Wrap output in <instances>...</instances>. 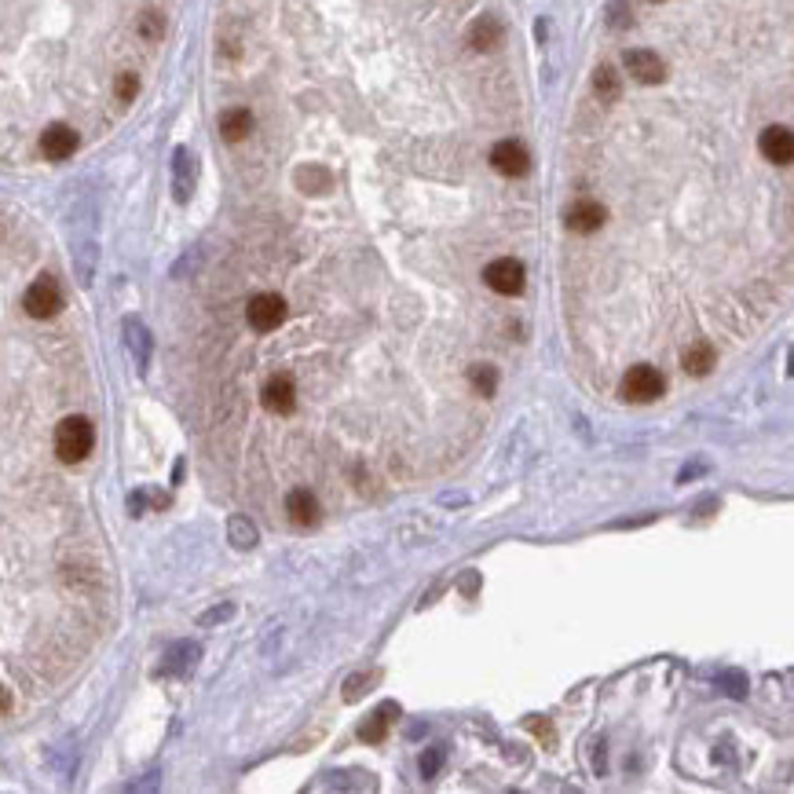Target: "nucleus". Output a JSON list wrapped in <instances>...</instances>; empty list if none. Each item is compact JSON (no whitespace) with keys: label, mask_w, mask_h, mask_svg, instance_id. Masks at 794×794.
Listing matches in <instances>:
<instances>
[{"label":"nucleus","mask_w":794,"mask_h":794,"mask_svg":"<svg viewBox=\"0 0 794 794\" xmlns=\"http://www.w3.org/2000/svg\"><path fill=\"white\" fill-rule=\"evenodd\" d=\"M95 447V432H92V421L85 418H67L59 421V429H55V454H59L63 462H85L88 454Z\"/></svg>","instance_id":"1"},{"label":"nucleus","mask_w":794,"mask_h":794,"mask_svg":"<svg viewBox=\"0 0 794 794\" xmlns=\"http://www.w3.org/2000/svg\"><path fill=\"white\" fill-rule=\"evenodd\" d=\"M483 282H487L494 293H501V297H517V293H524L528 271H524L520 260L501 257V260H491V264L483 267Z\"/></svg>","instance_id":"2"},{"label":"nucleus","mask_w":794,"mask_h":794,"mask_svg":"<svg viewBox=\"0 0 794 794\" xmlns=\"http://www.w3.org/2000/svg\"><path fill=\"white\" fill-rule=\"evenodd\" d=\"M663 388H666L663 374L655 366H645V363L630 366V374L622 377V395H627L630 403H655L663 395Z\"/></svg>","instance_id":"3"},{"label":"nucleus","mask_w":794,"mask_h":794,"mask_svg":"<svg viewBox=\"0 0 794 794\" xmlns=\"http://www.w3.org/2000/svg\"><path fill=\"white\" fill-rule=\"evenodd\" d=\"M491 168H494L498 176H505V180H520V176L531 173V154H528V147L517 143V140H501V143H494V150H491Z\"/></svg>","instance_id":"4"},{"label":"nucleus","mask_w":794,"mask_h":794,"mask_svg":"<svg viewBox=\"0 0 794 794\" xmlns=\"http://www.w3.org/2000/svg\"><path fill=\"white\" fill-rule=\"evenodd\" d=\"M23 304H26V311H30L33 319H51L55 311L63 308V290H59V282H55L51 275L33 278V282H30V290H26V297H23Z\"/></svg>","instance_id":"5"},{"label":"nucleus","mask_w":794,"mask_h":794,"mask_svg":"<svg viewBox=\"0 0 794 794\" xmlns=\"http://www.w3.org/2000/svg\"><path fill=\"white\" fill-rule=\"evenodd\" d=\"M246 319L257 333H271V329H278L282 322H286V301H282L278 293H257L246 308Z\"/></svg>","instance_id":"6"},{"label":"nucleus","mask_w":794,"mask_h":794,"mask_svg":"<svg viewBox=\"0 0 794 794\" xmlns=\"http://www.w3.org/2000/svg\"><path fill=\"white\" fill-rule=\"evenodd\" d=\"M260 403H264L267 414H293V407H297V384H293V377H290V374L267 377V384H264V392H260Z\"/></svg>","instance_id":"7"},{"label":"nucleus","mask_w":794,"mask_h":794,"mask_svg":"<svg viewBox=\"0 0 794 794\" xmlns=\"http://www.w3.org/2000/svg\"><path fill=\"white\" fill-rule=\"evenodd\" d=\"M81 147V136L70 129V125H48L44 132H41V154L48 158V161H67L74 150Z\"/></svg>","instance_id":"8"},{"label":"nucleus","mask_w":794,"mask_h":794,"mask_svg":"<svg viewBox=\"0 0 794 794\" xmlns=\"http://www.w3.org/2000/svg\"><path fill=\"white\" fill-rule=\"evenodd\" d=\"M758 150H762V158L772 161V165H790V158H794V136H790V129H787V125H769V129L758 136Z\"/></svg>","instance_id":"9"},{"label":"nucleus","mask_w":794,"mask_h":794,"mask_svg":"<svg viewBox=\"0 0 794 794\" xmlns=\"http://www.w3.org/2000/svg\"><path fill=\"white\" fill-rule=\"evenodd\" d=\"M627 70H630V77L641 81V85H659V81L666 77V63L659 59L655 51H648V48L627 51Z\"/></svg>","instance_id":"10"},{"label":"nucleus","mask_w":794,"mask_h":794,"mask_svg":"<svg viewBox=\"0 0 794 794\" xmlns=\"http://www.w3.org/2000/svg\"><path fill=\"white\" fill-rule=\"evenodd\" d=\"M567 227H572L575 235H593V231H600L604 227V220H608V209L600 205V202H575L572 209H567Z\"/></svg>","instance_id":"11"},{"label":"nucleus","mask_w":794,"mask_h":794,"mask_svg":"<svg viewBox=\"0 0 794 794\" xmlns=\"http://www.w3.org/2000/svg\"><path fill=\"white\" fill-rule=\"evenodd\" d=\"M286 513H290V520H293L297 528H315V524H319V498H315L308 487H297V491H290V498H286Z\"/></svg>","instance_id":"12"},{"label":"nucleus","mask_w":794,"mask_h":794,"mask_svg":"<svg viewBox=\"0 0 794 794\" xmlns=\"http://www.w3.org/2000/svg\"><path fill=\"white\" fill-rule=\"evenodd\" d=\"M249 132H253V113L246 106H231L220 113V136L227 143H242V140H249Z\"/></svg>","instance_id":"13"},{"label":"nucleus","mask_w":794,"mask_h":794,"mask_svg":"<svg viewBox=\"0 0 794 794\" xmlns=\"http://www.w3.org/2000/svg\"><path fill=\"white\" fill-rule=\"evenodd\" d=\"M501 37H505V30H501V23L494 15H483V19H476L469 26V48L473 51H494L501 44Z\"/></svg>","instance_id":"14"},{"label":"nucleus","mask_w":794,"mask_h":794,"mask_svg":"<svg viewBox=\"0 0 794 794\" xmlns=\"http://www.w3.org/2000/svg\"><path fill=\"white\" fill-rule=\"evenodd\" d=\"M173 191H176V202H187L194 194V158L187 147H180L173 158Z\"/></svg>","instance_id":"15"},{"label":"nucleus","mask_w":794,"mask_h":794,"mask_svg":"<svg viewBox=\"0 0 794 794\" xmlns=\"http://www.w3.org/2000/svg\"><path fill=\"white\" fill-rule=\"evenodd\" d=\"M681 363H685V370H689V374L707 377V374L717 366V352H714L710 340H696V345H689V348H685V356H681Z\"/></svg>","instance_id":"16"},{"label":"nucleus","mask_w":794,"mask_h":794,"mask_svg":"<svg viewBox=\"0 0 794 794\" xmlns=\"http://www.w3.org/2000/svg\"><path fill=\"white\" fill-rule=\"evenodd\" d=\"M125 340H129V348H132V356H136V366L147 370V363H150V333L143 329V322L129 319V322H125Z\"/></svg>","instance_id":"17"},{"label":"nucleus","mask_w":794,"mask_h":794,"mask_svg":"<svg viewBox=\"0 0 794 794\" xmlns=\"http://www.w3.org/2000/svg\"><path fill=\"white\" fill-rule=\"evenodd\" d=\"M297 187L308 191V194H326L333 187V176H329V168H322V165H308V168H301V173H297Z\"/></svg>","instance_id":"18"},{"label":"nucleus","mask_w":794,"mask_h":794,"mask_svg":"<svg viewBox=\"0 0 794 794\" xmlns=\"http://www.w3.org/2000/svg\"><path fill=\"white\" fill-rule=\"evenodd\" d=\"M202 652H198V645H176L173 652L165 655V666H161V673H187L191 666H194V659H198Z\"/></svg>","instance_id":"19"},{"label":"nucleus","mask_w":794,"mask_h":794,"mask_svg":"<svg viewBox=\"0 0 794 794\" xmlns=\"http://www.w3.org/2000/svg\"><path fill=\"white\" fill-rule=\"evenodd\" d=\"M593 88H597L600 103H615V99L622 95V81H618V74H615L611 67H600V70H597V77H593Z\"/></svg>","instance_id":"20"},{"label":"nucleus","mask_w":794,"mask_h":794,"mask_svg":"<svg viewBox=\"0 0 794 794\" xmlns=\"http://www.w3.org/2000/svg\"><path fill=\"white\" fill-rule=\"evenodd\" d=\"M227 535H231V542L239 549H253L257 546V528L246 520V517H231V524H227Z\"/></svg>","instance_id":"21"},{"label":"nucleus","mask_w":794,"mask_h":794,"mask_svg":"<svg viewBox=\"0 0 794 794\" xmlns=\"http://www.w3.org/2000/svg\"><path fill=\"white\" fill-rule=\"evenodd\" d=\"M469 384H473L480 395H494V388H498V374H494V366L476 363V366L469 370Z\"/></svg>","instance_id":"22"},{"label":"nucleus","mask_w":794,"mask_h":794,"mask_svg":"<svg viewBox=\"0 0 794 794\" xmlns=\"http://www.w3.org/2000/svg\"><path fill=\"white\" fill-rule=\"evenodd\" d=\"M392 710H395V707H381V710H377V714H374V717H370V721L363 725V732H359L363 740H370V744L384 740V732H388V721H392L388 714H392Z\"/></svg>","instance_id":"23"},{"label":"nucleus","mask_w":794,"mask_h":794,"mask_svg":"<svg viewBox=\"0 0 794 794\" xmlns=\"http://www.w3.org/2000/svg\"><path fill=\"white\" fill-rule=\"evenodd\" d=\"M113 95H118V103H132L140 95V77L132 70H122L113 77Z\"/></svg>","instance_id":"24"},{"label":"nucleus","mask_w":794,"mask_h":794,"mask_svg":"<svg viewBox=\"0 0 794 794\" xmlns=\"http://www.w3.org/2000/svg\"><path fill=\"white\" fill-rule=\"evenodd\" d=\"M140 37L143 41H161V33H165V19H161V12H154V8H147L143 15H140Z\"/></svg>","instance_id":"25"},{"label":"nucleus","mask_w":794,"mask_h":794,"mask_svg":"<svg viewBox=\"0 0 794 794\" xmlns=\"http://www.w3.org/2000/svg\"><path fill=\"white\" fill-rule=\"evenodd\" d=\"M630 23H634V12H630V5H622V0H611V15H608V26H611V30H630Z\"/></svg>","instance_id":"26"},{"label":"nucleus","mask_w":794,"mask_h":794,"mask_svg":"<svg viewBox=\"0 0 794 794\" xmlns=\"http://www.w3.org/2000/svg\"><path fill=\"white\" fill-rule=\"evenodd\" d=\"M439 765H443V751H439V747H432L429 754H421V772H425V776H436Z\"/></svg>","instance_id":"27"},{"label":"nucleus","mask_w":794,"mask_h":794,"mask_svg":"<svg viewBox=\"0 0 794 794\" xmlns=\"http://www.w3.org/2000/svg\"><path fill=\"white\" fill-rule=\"evenodd\" d=\"M227 615H231V604H227V608H216V611H205V615H202V622L209 627V622H220V618H227Z\"/></svg>","instance_id":"28"},{"label":"nucleus","mask_w":794,"mask_h":794,"mask_svg":"<svg viewBox=\"0 0 794 794\" xmlns=\"http://www.w3.org/2000/svg\"><path fill=\"white\" fill-rule=\"evenodd\" d=\"M8 703H12V699H8V692H5V689H0V714H5V710H8Z\"/></svg>","instance_id":"29"},{"label":"nucleus","mask_w":794,"mask_h":794,"mask_svg":"<svg viewBox=\"0 0 794 794\" xmlns=\"http://www.w3.org/2000/svg\"><path fill=\"white\" fill-rule=\"evenodd\" d=\"M652 5H666V0H652Z\"/></svg>","instance_id":"30"}]
</instances>
